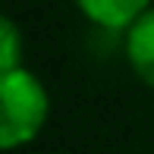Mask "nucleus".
Returning a JSON list of instances; mask_svg holds the SVG:
<instances>
[{
    "label": "nucleus",
    "instance_id": "2",
    "mask_svg": "<svg viewBox=\"0 0 154 154\" xmlns=\"http://www.w3.org/2000/svg\"><path fill=\"white\" fill-rule=\"evenodd\" d=\"M126 60L138 82L154 88V6L126 29Z\"/></svg>",
    "mask_w": 154,
    "mask_h": 154
},
{
    "label": "nucleus",
    "instance_id": "4",
    "mask_svg": "<svg viewBox=\"0 0 154 154\" xmlns=\"http://www.w3.org/2000/svg\"><path fill=\"white\" fill-rule=\"evenodd\" d=\"M19 57H22V35L13 19H3L0 22V72L19 69Z\"/></svg>",
    "mask_w": 154,
    "mask_h": 154
},
{
    "label": "nucleus",
    "instance_id": "1",
    "mask_svg": "<svg viewBox=\"0 0 154 154\" xmlns=\"http://www.w3.org/2000/svg\"><path fill=\"white\" fill-rule=\"evenodd\" d=\"M51 97L41 79L25 66L0 72V145L6 151L29 145L47 123Z\"/></svg>",
    "mask_w": 154,
    "mask_h": 154
},
{
    "label": "nucleus",
    "instance_id": "3",
    "mask_svg": "<svg viewBox=\"0 0 154 154\" xmlns=\"http://www.w3.org/2000/svg\"><path fill=\"white\" fill-rule=\"evenodd\" d=\"M75 6L101 29H129L151 10V0H75Z\"/></svg>",
    "mask_w": 154,
    "mask_h": 154
}]
</instances>
